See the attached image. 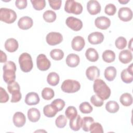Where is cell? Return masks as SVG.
<instances>
[{"label": "cell", "mask_w": 133, "mask_h": 133, "mask_svg": "<svg viewBox=\"0 0 133 133\" xmlns=\"http://www.w3.org/2000/svg\"><path fill=\"white\" fill-rule=\"evenodd\" d=\"M93 89L99 97L103 100L109 98L111 95V89L106 83L101 79H96L94 81Z\"/></svg>", "instance_id": "obj_1"}, {"label": "cell", "mask_w": 133, "mask_h": 133, "mask_svg": "<svg viewBox=\"0 0 133 133\" xmlns=\"http://www.w3.org/2000/svg\"><path fill=\"white\" fill-rule=\"evenodd\" d=\"M3 79L5 83L9 84L15 82L16 79V64L11 61H7L3 66Z\"/></svg>", "instance_id": "obj_2"}, {"label": "cell", "mask_w": 133, "mask_h": 133, "mask_svg": "<svg viewBox=\"0 0 133 133\" xmlns=\"http://www.w3.org/2000/svg\"><path fill=\"white\" fill-rule=\"evenodd\" d=\"M19 63L21 71L24 72H29L33 68V61L31 56L27 52H23L19 58Z\"/></svg>", "instance_id": "obj_3"}, {"label": "cell", "mask_w": 133, "mask_h": 133, "mask_svg": "<svg viewBox=\"0 0 133 133\" xmlns=\"http://www.w3.org/2000/svg\"><path fill=\"white\" fill-rule=\"evenodd\" d=\"M17 18L16 12L10 9L1 8L0 9V20L6 23H14Z\"/></svg>", "instance_id": "obj_4"}, {"label": "cell", "mask_w": 133, "mask_h": 133, "mask_svg": "<svg viewBox=\"0 0 133 133\" xmlns=\"http://www.w3.org/2000/svg\"><path fill=\"white\" fill-rule=\"evenodd\" d=\"M81 88L80 83L75 80L66 79L61 84V90L66 93H74L78 91Z\"/></svg>", "instance_id": "obj_5"}, {"label": "cell", "mask_w": 133, "mask_h": 133, "mask_svg": "<svg viewBox=\"0 0 133 133\" xmlns=\"http://www.w3.org/2000/svg\"><path fill=\"white\" fill-rule=\"evenodd\" d=\"M64 10L69 14L79 15L82 12L83 6L79 3L73 0H68L65 3Z\"/></svg>", "instance_id": "obj_6"}, {"label": "cell", "mask_w": 133, "mask_h": 133, "mask_svg": "<svg viewBox=\"0 0 133 133\" xmlns=\"http://www.w3.org/2000/svg\"><path fill=\"white\" fill-rule=\"evenodd\" d=\"M46 42L51 46H54L61 43L63 41L62 34L59 32H51L49 33L46 37Z\"/></svg>", "instance_id": "obj_7"}, {"label": "cell", "mask_w": 133, "mask_h": 133, "mask_svg": "<svg viewBox=\"0 0 133 133\" xmlns=\"http://www.w3.org/2000/svg\"><path fill=\"white\" fill-rule=\"evenodd\" d=\"M36 64L39 70L45 71L50 68L51 63L44 54H39L36 58Z\"/></svg>", "instance_id": "obj_8"}, {"label": "cell", "mask_w": 133, "mask_h": 133, "mask_svg": "<svg viewBox=\"0 0 133 133\" xmlns=\"http://www.w3.org/2000/svg\"><path fill=\"white\" fill-rule=\"evenodd\" d=\"M65 23L69 28L75 31H79L83 27L82 21L80 19L72 16L66 18Z\"/></svg>", "instance_id": "obj_9"}, {"label": "cell", "mask_w": 133, "mask_h": 133, "mask_svg": "<svg viewBox=\"0 0 133 133\" xmlns=\"http://www.w3.org/2000/svg\"><path fill=\"white\" fill-rule=\"evenodd\" d=\"M118 17L124 22L129 21L132 18V11L128 7H121L118 10Z\"/></svg>", "instance_id": "obj_10"}, {"label": "cell", "mask_w": 133, "mask_h": 133, "mask_svg": "<svg viewBox=\"0 0 133 133\" xmlns=\"http://www.w3.org/2000/svg\"><path fill=\"white\" fill-rule=\"evenodd\" d=\"M132 64H131L127 69H124L121 74V77L122 81L126 84H129L133 81V72H132Z\"/></svg>", "instance_id": "obj_11"}, {"label": "cell", "mask_w": 133, "mask_h": 133, "mask_svg": "<svg viewBox=\"0 0 133 133\" xmlns=\"http://www.w3.org/2000/svg\"><path fill=\"white\" fill-rule=\"evenodd\" d=\"M96 26L101 30H106L111 25V21L109 18L104 16H101L97 18L95 20Z\"/></svg>", "instance_id": "obj_12"}, {"label": "cell", "mask_w": 133, "mask_h": 133, "mask_svg": "<svg viewBox=\"0 0 133 133\" xmlns=\"http://www.w3.org/2000/svg\"><path fill=\"white\" fill-rule=\"evenodd\" d=\"M87 9L90 15H95L101 11V7L97 1L90 0L87 4Z\"/></svg>", "instance_id": "obj_13"}, {"label": "cell", "mask_w": 133, "mask_h": 133, "mask_svg": "<svg viewBox=\"0 0 133 133\" xmlns=\"http://www.w3.org/2000/svg\"><path fill=\"white\" fill-rule=\"evenodd\" d=\"M85 42L84 38L81 36H75L71 42V46L73 50L79 51H81L84 47Z\"/></svg>", "instance_id": "obj_14"}, {"label": "cell", "mask_w": 133, "mask_h": 133, "mask_svg": "<svg viewBox=\"0 0 133 133\" xmlns=\"http://www.w3.org/2000/svg\"><path fill=\"white\" fill-rule=\"evenodd\" d=\"M104 40L103 34L99 32H94L88 36V41L89 43L92 45H97L101 43Z\"/></svg>", "instance_id": "obj_15"}, {"label": "cell", "mask_w": 133, "mask_h": 133, "mask_svg": "<svg viewBox=\"0 0 133 133\" xmlns=\"http://www.w3.org/2000/svg\"><path fill=\"white\" fill-rule=\"evenodd\" d=\"M33 24V21L31 18L28 16H24L19 19L18 22V25L21 30H28Z\"/></svg>", "instance_id": "obj_16"}, {"label": "cell", "mask_w": 133, "mask_h": 133, "mask_svg": "<svg viewBox=\"0 0 133 133\" xmlns=\"http://www.w3.org/2000/svg\"><path fill=\"white\" fill-rule=\"evenodd\" d=\"M100 70L96 66H90L86 71V75L90 81H95L100 76Z\"/></svg>", "instance_id": "obj_17"}, {"label": "cell", "mask_w": 133, "mask_h": 133, "mask_svg": "<svg viewBox=\"0 0 133 133\" xmlns=\"http://www.w3.org/2000/svg\"><path fill=\"white\" fill-rule=\"evenodd\" d=\"M26 122V117L24 114L21 112H16L13 116V123L15 126L21 127Z\"/></svg>", "instance_id": "obj_18"}, {"label": "cell", "mask_w": 133, "mask_h": 133, "mask_svg": "<svg viewBox=\"0 0 133 133\" xmlns=\"http://www.w3.org/2000/svg\"><path fill=\"white\" fill-rule=\"evenodd\" d=\"M38 95L34 92H30L26 94L25 98V103L29 105H33L38 104L39 102Z\"/></svg>", "instance_id": "obj_19"}, {"label": "cell", "mask_w": 133, "mask_h": 133, "mask_svg": "<svg viewBox=\"0 0 133 133\" xmlns=\"http://www.w3.org/2000/svg\"><path fill=\"white\" fill-rule=\"evenodd\" d=\"M19 47L18 41L13 38L7 39L5 43V48L6 50L10 52L16 51Z\"/></svg>", "instance_id": "obj_20"}, {"label": "cell", "mask_w": 133, "mask_h": 133, "mask_svg": "<svg viewBox=\"0 0 133 133\" xmlns=\"http://www.w3.org/2000/svg\"><path fill=\"white\" fill-rule=\"evenodd\" d=\"M118 59L123 64L128 63L132 59V53L128 49L123 50L119 54Z\"/></svg>", "instance_id": "obj_21"}, {"label": "cell", "mask_w": 133, "mask_h": 133, "mask_svg": "<svg viewBox=\"0 0 133 133\" xmlns=\"http://www.w3.org/2000/svg\"><path fill=\"white\" fill-rule=\"evenodd\" d=\"M65 61L66 64L69 66L71 68H74L79 64L80 59L77 55L75 54H70L66 57Z\"/></svg>", "instance_id": "obj_22"}, {"label": "cell", "mask_w": 133, "mask_h": 133, "mask_svg": "<svg viewBox=\"0 0 133 133\" xmlns=\"http://www.w3.org/2000/svg\"><path fill=\"white\" fill-rule=\"evenodd\" d=\"M28 117L30 121L32 122H37L41 117V113L39 111L35 108L30 109L28 111Z\"/></svg>", "instance_id": "obj_23"}, {"label": "cell", "mask_w": 133, "mask_h": 133, "mask_svg": "<svg viewBox=\"0 0 133 133\" xmlns=\"http://www.w3.org/2000/svg\"><path fill=\"white\" fill-rule=\"evenodd\" d=\"M116 74L117 71L115 68L113 66H110L105 69L104 76L107 80L111 82L115 79Z\"/></svg>", "instance_id": "obj_24"}, {"label": "cell", "mask_w": 133, "mask_h": 133, "mask_svg": "<svg viewBox=\"0 0 133 133\" xmlns=\"http://www.w3.org/2000/svg\"><path fill=\"white\" fill-rule=\"evenodd\" d=\"M85 56L87 59L91 62H96L99 59L98 52L93 48H89L86 50L85 52Z\"/></svg>", "instance_id": "obj_25"}, {"label": "cell", "mask_w": 133, "mask_h": 133, "mask_svg": "<svg viewBox=\"0 0 133 133\" xmlns=\"http://www.w3.org/2000/svg\"><path fill=\"white\" fill-rule=\"evenodd\" d=\"M81 117L79 115H77L76 117L70 119L69 125L71 129L74 131H78L81 127Z\"/></svg>", "instance_id": "obj_26"}, {"label": "cell", "mask_w": 133, "mask_h": 133, "mask_svg": "<svg viewBox=\"0 0 133 133\" xmlns=\"http://www.w3.org/2000/svg\"><path fill=\"white\" fill-rule=\"evenodd\" d=\"M119 101L121 104L125 107H128L132 103V97L130 94L126 92L123 94L120 98Z\"/></svg>", "instance_id": "obj_27"}, {"label": "cell", "mask_w": 133, "mask_h": 133, "mask_svg": "<svg viewBox=\"0 0 133 133\" xmlns=\"http://www.w3.org/2000/svg\"><path fill=\"white\" fill-rule=\"evenodd\" d=\"M60 81L59 75L56 72H50L47 77V82L51 86H55L58 84Z\"/></svg>", "instance_id": "obj_28"}, {"label": "cell", "mask_w": 133, "mask_h": 133, "mask_svg": "<svg viewBox=\"0 0 133 133\" xmlns=\"http://www.w3.org/2000/svg\"><path fill=\"white\" fill-rule=\"evenodd\" d=\"M94 122V119L91 117H84L81 120V127L86 132L89 131L91 125Z\"/></svg>", "instance_id": "obj_29"}, {"label": "cell", "mask_w": 133, "mask_h": 133, "mask_svg": "<svg viewBox=\"0 0 133 133\" xmlns=\"http://www.w3.org/2000/svg\"><path fill=\"white\" fill-rule=\"evenodd\" d=\"M103 60L107 63H111L115 59V54L114 52L111 50H106L102 55Z\"/></svg>", "instance_id": "obj_30"}, {"label": "cell", "mask_w": 133, "mask_h": 133, "mask_svg": "<svg viewBox=\"0 0 133 133\" xmlns=\"http://www.w3.org/2000/svg\"><path fill=\"white\" fill-rule=\"evenodd\" d=\"M58 111L51 105H46L43 108L44 114L47 117H54Z\"/></svg>", "instance_id": "obj_31"}, {"label": "cell", "mask_w": 133, "mask_h": 133, "mask_svg": "<svg viewBox=\"0 0 133 133\" xmlns=\"http://www.w3.org/2000/svg\"><path fill=\"white\" fill-rule=\"evenodd\" d=\"M119 107L118 103L115 101H109L105 104L106 110L110 113H115L119 110Z\"/></svg>", "instance_id": "obj_32"}, {"label": "cell", "mask_w": 133, "mask_h": 133, "mask_svg": "<svg viewBox=\"0 0 133 133\" xmlns=\"http://www.w3.org/2000/svg\"><path fill=\"white\" fill-rule=\"evenodd\" d=\"M43 17L44 20L49 23L54 22L57 18L56 14L54 11L51 10H48L45 11L43 14Z\"/></svg>", "instance_id": "obj_33"}, {"label": "cell", "mask_w": 133, "mask_h": 133, "mask_svg": "<svg viewBox=\"0 0 133 133\" xmlns=\"http://www.w3.org/2000/svg\"><path fill=\"white\" fill-rule=\"evenodd\" d=\"M42 98L46 100H49L52 99L55 96V92L52 89L46 87L44 88L41 93Z\"/></svg>", "instance_id": "obj_34"}, {"label": "cell", "mask_w": 133, "mask_h": 133, "mask_svg": "<svg viewBox=\"0 0 133 133\" xmlns=\"http://www.w3.org/2000/svg\"><path fill=\"white\" fill-rule=\"evenodd\" d=\"M50 56L51 58L57 61L61 60L64 57L63 51L60 49H54L50 52Z\"/></svg>", "instance_id": "obj_35"}, {"label": "cell", "mask_w": 133, "mask_h": 133, "mask_svg": "<svg viewBox=\"0 0 133 133\" xmlns=\"http://www.w3.org/2000/svg\"><path fill=\"white\" fill-rule=\"evenodd\" d=\"M79 109L82 113L88 114L92 111L93 108L89 102H83L80 104Z\"/></svg>", "instance_id": "obj_36"}, {"label": "cell", "mask_w": 133, "mask_h": 133, "mask_svg": "<svg viewBox=\"0 0 133 133\" xmlns=\"http://www.w3.org/2000/svg\"><path fill=\"white\" fill-rule=\"evenodd\" d=\"M65 114L66 117L70 120L76 116L77 115V111L74 107L69 106L65 110Z\"/></svg>", "instance_id": "obj_37"}, {"label": "cell", "mask_w": 133, "mask_h": 133, "mask_svg": "<svg viewBox=\"0 0 133 133\" xmlns=\"http://www.w3.org/2000/svg\"><path fill=\"white\" fill-rule=\"evenodd\" d=\"M33 8L36 10H41L46 6V1L45 0H34L31 1Z\"/></svg>", "instance_id": "obj_38"}, {"label": "cell", "mask_w": 133, "mask_h": 133, "mask_svg": "<svg viewBox=\"0 0 133 133\" xmlns=\"http://www.w3.org/2000/svg\"><path fill=\"white\" fill-rule=\"evenodd\" d=\"M67 123L66 117L63 115H59L55 121V124L57 127L62 128L65 126Z\"/></svg>", "instance_id": "obj_39"}, {"label": "cell", "mask_w": 133, "mask_h": 133, "mask_svg": "<svg viewBox=\"0 0 133 133\" xmlns=\"http://www.w3.org/2000/svg\"><path fill=\"white\" fill-rule=\"evenodd\" d=\"M115 45L118 49H123L127 46V40L125 37L119 36L115 40Z\"/></svg>", "instance_id": "obj_40"}, {"label": "cell", "mask_w": 133, "mask_h": 133, "mask_svg": "<svg viewBox=\"0 0 133 133\" xmlns=\"http://www.w3.org/2000/svg\"><path fill=\"white\" fill-rule=\"evenodd\" d=\"M51 104L59 112L61 111L65 106V102L61 99H56L53 100Z\"/></svg>", "instance_id": "obj_41"}, {"label": "cell", "mask_w": 133, "mask_h": 133, "mask_svg": "<svg viewBox=\"0 0 133 133\" xmlns=\"http://www.w3.org/2000/svg\"><path fill=\"white\" fill-rule=\"evenodd\" d=\"M91 133H103V130L102 125L99 123H93L89 129Z\"/></svg>", "instance_id": "obj_42"}, {"label": "cell", "mask_w": 133, "mask_h": 133, "mask_svg": "<svg viewBox=\"0 0 133 133\" xmlns=\"http://www.w3.org/2000/svg\"><path fill=\"white\" fill-rule=\"evenodd\" d=\"M90 102L94 106L97 107H100L103 104V100L96 95H94L91 97Z\"/></svg>", "instance_id": "obj_43"}, {"label": "cell", "mask_w": 133, "mask_h": 133, "mask_svg": "<svg viewBox=\"0 0 133 133\" xmlns=\"http://www.w3.org/2000/svg\"><path fill=\"white\" fill-rule=\"evenodd\" d=\"M104 12L109 16H113L116 12V8L114 4H109L105 6Z\"/></svg>", "instance_id": "obj_44"}, {"label": "cell", "mask_w": 133, "mask_h": 133, "mask_svg": "<svg viewBox=\"0 0 133 133\" xmlns=\"http://www.w3.org/2000/svg\"><path fill=\"white\" fill-rule=\"evenodd\" d=\"M11 94L12 95L11 99L10 100L11 102H12V103L18 102L21 100L22 98V95L20 90L14 91Z\"/></svg>", "instance_id": "obj_45"}, {"label": "cell", "mask_w": 133, "mask_h": 133, "mask_svg": "<svg viewBox=\"0 0 133 133\" xmlns=\"http://www.w3.org/2000/svg\"><path fill=\"white\" fill-rule=\"evenodd\" d=\"M0 94H1V98H0V102L1 103H5L7 102L9 99V97L6 91V90L0 87Z\"/></svg>", "instance_id": "obj_46"}, {"label": "cell", "mask_w": 133, "mask_h": 133, "mask_svg": "<svg viewBox=\"0 0 133 133\" xmlns=\"http://www.w3.org/2000/svg\"><path fill=\"white\" fill-rule=\"evenodd\" d=\"M7 89L10 94H11L13 91L16 90H20V88L19 84L16 82H14L9 84H8L7 86Z\"/></svg>", "instance_id": "obj_47"}, {"label": "cell", "mask_w": 133, "mask_h": 133, "mask_svg": "<svg viewBox=\"0 0 133 133\" xmlns=\"http://www.w3.org/2000/svg\"><path fill=\"white\" fill-rule=\"evenodd\" d=\"M49 6L51 8L54 10H58L60 8L61 6L62 1L60 0L59 1H48Z\"/></svg>", "instance_id": "obj_48"}, {"label": "cell", "mask_w": 133, "mask_h": 133, "mask_svg": "<svg viewBox=\"0 0 133 133\" xmlns=\"http://www.w3.org/2000/svg\"><path fill=\"white\" fill-rule=\"evenodd\" d=\"M15 5L19 9H23L27 6L26 0H17L15 2Z\"/></svg>", "instance_id": "obj_49"}, {"label": "cell", "mask_w": 133, "mask_h": 133, "mask_svg": "<svg viewBox=\"0 0 133 133\" xmlns=\"http://www.w3.org/2000/svg\"><path fill=\"white\" fill-rule=\"evenodd\" d=\"M7 61V56L2 50H1V62L5 63Z\"/></svg>", "instance_id": "obj_50"}, {"label": "cell", "mask_w": 133, "mask_h": 133, "mask_svg": "<svg viewBox=\"0 0 133 133\" xmlns=\"http://www.w3.org/2000/svg\"><path fill=\"white\" fill-rule=\"evenodd\" d=\"M129 2V0H119L118 2L122 4H126Z\"/></svg>", "instance_id": "obj_51"}, {"label": "cell", "mask_w": 133, "mask_h": 133, "mask_svg": "<svg viewBox=\"0 0 133 133\" xmlns=\"http://www.w3.org/2000/svg\"><path fill=\"white\" fill-rule=\"evenodd\" d=\"M132 38H131L130 41L129 43L128 44V48L131 50H132Z\"/></svg>", "instance_id": "obj_52"}]
</instances>
